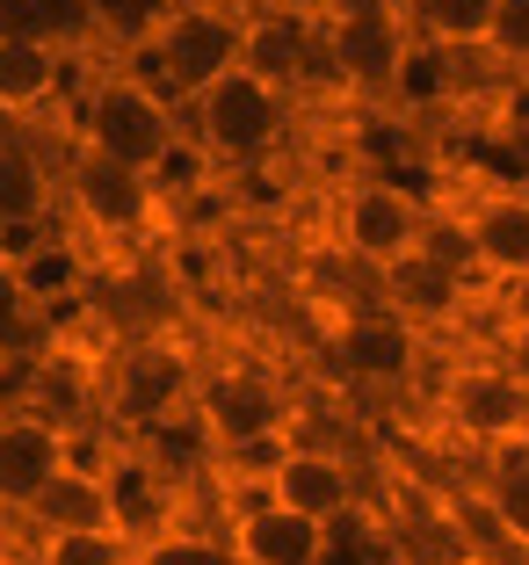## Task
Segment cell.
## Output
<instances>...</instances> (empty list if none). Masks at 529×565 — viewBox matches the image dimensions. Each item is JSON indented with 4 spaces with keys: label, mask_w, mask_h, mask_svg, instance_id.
Segmentation results:
<instances>
[{
    "label": "cell",
    "mask_w": 529,
    "mask_h": 565,
    "mask_svg": "<svg viewBox=\"0 0 529 565\" xmlns=\"http://www.w3.org/2000/svg\"><path fill=\"white\" fill-rule=\"evenodd\" d=\"M449 565H508V558H494V551H457Z\"/></svg>",
    "instance_id": "29"
},
{
    "label": "cell",
    "mask_w": 529,
    "mask_h": 565,
    "mask_svg": "<svg viewBox=\"0 0 529 565\" xmlns=\"http://www.w3.org/2000/svg\"><path fill=\"white\" fill-rule=\"evenodd\" d=\"M254 493L298 508V515L319 522V530L363 515V471H356V457L334 449V443H305V435H298V443H283L276 457L254 471Z\"/></svg>",
    "instance_id": "8"
},
{
    "label": "cell",
    "mask_w": 529,
    "mask_h": 565,
    "mask_svg": "<svg viewBox=\"0 0 529 565\" xmlns=\"http://www.w3.org/2000/svg\"><path fill=\"white\" fill-rule=\"evenodd\" d=\"M22 522H30V536H51V530H102V522H109V486H102V471H87L81 457H73V465L44 486V500H36Z\"/></svg>",
    "instance_id": "20"
},
{
    "label": "cell",
    "mask_w": 529,
    "mask_h": 565,
    "mask_svg": "<svg viewBox=\"0 0 529 565\" xmlns=\"http://www.w3.org/2000/svg\"><path fill=\"white\" fill-rule=\"evenodd\" d=\"M240 44H247V8L197 0V8H174V22H167L160 44L138 58V73L189 117V102L211 95L225 73H240Z\"/></svg>",
    "instance_id": "5"
},
{
    "label": "cell",
    "mask_w": 529,
    "mask_h": 565,
    "mask_svg": "<svg viewBox=\"0 0 529 565\" xmlns=\"http://www.w3.org/2000/svg\"><path fill=\"white\" fill-rule=\"evenodd\" d=\"M189 138V117L138 66H102L95 81L81 87V109H73V146L95 152V160H116L131 174H160L167 152Z\"/></svg>",
    "instance_id": "2"
},
{
    "label": "cell",
    "mask_w": 529,
    "mask_h": 565,
    "mask_svg": "<svg viewBox=\"0 0 529 565\" xmlns=\"http://www.w3.org/2000/svg\"><path fill=\"white\" fill-rule=\"evenodd\" d=\"M174 8H197V0H174Z\"/></svg>",
    "instance_id": "32"
},
{
    "label": "cell",
    "mask_w": 529,
    "mask_h": 565,
    "mask_svg": "<svg viewBox=\"0 0 529 565\" xmlns=\"http://www.w3.org/2000/svg\"><path fill=\"white\" fill-rule=\"evenodd\" d=\"M81 8H87V44L109 51V66H138L174 22V0H81Z\"/></svg>",
    "instance_id": "18"
},
{
    "label": "cell",
    "mask_w": 529,
    "mask_h": 565,
    "mask_svg": "<svg viewBox=\"0 0 529 565\" xmlns=\"http://www.w3.org/2000/svg\"><path fill=\"white\" fill-rule=\"evenodd\" d=\"M66 44H51V36H22V44H0V124L15 131V124H36L51 102L66 95Z\"/></svg>",
    "instance_id": "15"
},
{
    "label": "cell",
    "mask_w": 529,
    "mask_h": 565,
    "mask_svg": "<svg viewBox=\"0 0 529 565\" xmlns=\"http://www.w3.org/2000/svg\"><path fill=\"white\" fill-rule=\"evenodd\" d=\"M22 319H30V298H22V282H15V262L0 254V341H15Z\"/></svg>",
    "instance_id": "27"
},
{
    "label": "cell",
    "mask_w": 529,
    "mask_h": 565,
    "mask_svg": "<svg viewBox=\"0 0 529 565\" xmlns=\"http://www.w3.org/2000/svg\"><path fill=\"white\" fill-rule=\"evenodd\" d=\"M189 420L203 428L218 471H247V465L262 471L283 443H298V392H290L268 363L225 355V363H203L197 370Z\"/></svg>",
    "instance_id": "1"
},
{
    "label": "cell",
    "mask_w": 529,
    "mask_h": 565,
    "mask_svg": "<svg viewBox=\"0 0 529 565\" xmlns=\"http://www.w3.org/2000/svg\"><path fill=\"white\" fill-rule=\"evenodd\" d=\"M51 211H59V160H44L30 138L0 131V217L15 233H44Z\"/></svg>",
    "instance_id": "16"
},
{
    "label": "cell",
    "mask_w": 529,
    "mask_h": 565,
    "mask_svg": "<svg viewBox=\"0 0 529 565\" xmlns=\"http://www.w3.org/2000/svg\"><path fill=\"white\" fill-rule=\"evenodd\" d=\"M36 15H44V36L51 44H87V8L81 0H36Z\"/></svg>",
    "instance_id": "26"
},
{
    "label": "cell",
    "mask_w": 529,
    "mask_h": 565,
    "mask_svg": "<svg viewBox=\"0 0 529 565\" xmlns=\"http://www.w3.org/2000/svg\"><path fill=\"white\" fill-rule=\"evenodd\" d=\"M479 515L494 530L500 551L529 558V443L522 449H500L479 465Z\"/></svg>",
    "instance_id": "17"
},
{
    "label": "cell",
    "mask_w": 529,
    "mask_h": 565,
    "mask_svg": "<svg viewBox=\"0 0 529 565\" xmlns=\"http://www.w3.org/2000/svg\"><path fill=\"white\" fill-rule=\"evenodd\" d=\"M334 370L363 392H399L429 370V333L406 327L384 305H356V312L334 319Z\"/></svg>",
    "instance_id": "9"
},
{
    "label": "cell",
    "mask_w": 529,
    "mask_h": 565,
    "mask_svg": "<svg viewBox=\"0 0 529 565\" xmlns=\"http://www.w3.org/2000/svg\"><path fill=\"white\" fill-rule=\"evenodd\" d=\"M479 312L494 319V341H500V333H529V276L486 282V290H479Z\"/></svg>",
    "instance_id": "25"
},
{
    "label": "cell",
    "mask_w": 529,
    "mask_h": 565,
    "mask_svg": "<svg viewBox=\"0 0 529 565\" xmlns=\"http://www.w3.org/2000/svg\"><path fill=\"white\" fill-rule=\"evenodd\" d=\"M138 565H247L240 551H232V536L218 530V522H167L160 536H146L138 544Z\"/></svg>",
    "instance_id": "21"
},
{
    "label": "cell",
    "mask_w": 529,
    "mask_h": 565,
    "mask_svg": "<svg viewBox=\"0 0 529 565\" xmlns=\"http://www.w3.org/2000/svg\"><path fill=\"white\" fill-rule=\"evenodd\" d=\"M197 370L203 363H189L174 341H131L109 363V377H102V399H109L116 428H131V443H138V435L167 428V420H182L189 399H197Z\"/></svg>",
    "instance_id": "7"
},
{
    "label": "cell",
    "mask_w": 529,
    "mask_h": 565,
    "mask_svg": "<svg viewBox=\"0 0 529 565\" xmlns=\"http://www.w3.org/2000/svg\"><path fill=\"white\" fill-rule=\"evenodd\" d=\"M290 124H298V102L283 95V87L254 81L247 66L225 73L211 95L189 102V138H197V152L218 174H254V167H268L283 152V138H290Z\"/></svg>",
    "instance_id": "3"
},
{
    "label": "cell",
    "mask_w": 529,
    "mask_h": 565,
    "mask_svg": "<svg viewBox=\"0 0 529 565\" xmlns=\"http://www.w3.org/2000/svg\"><path fill=\"white\" fill-rule=\"evenodd\" d=\"M66 465H73L66 420L36 414V406H0V515L22 522Z\"/></svg>",
    "instance_id": "12"
},
{
    "label": "cell",
    "mask_w": 529,
    "mask_h": 565,
    "mask_svg": "<svg viewBox=\"0 0 529 565\" xmlns=\"http://www.w3.org/2000/svg\"><path fill=\"white\" fill-rule=\"evenodd\" d=\"M500 0H399V15L421 44H443L457 58H479L486 66V30H494Z\"/></svg>",
    "instance_id": "19"
},
{
    "label": "cell",
    "mask_w": 529,
    "mask_h": 565,
    "mask_svg": "<svg viewBox=\"0 0 529 565\" xmlns=\"http://www.w3.org/2000/svg\"><path fill=\"white\" fill-rule=\"evenodd\" d=\"M218 530L232 536V551H240L247 565H319L327 558V530L305 522L298 508L268 500V493H247L240 508H225Z\"/></svg>",
    "instance_id": "14"
},
{
    "label": "cell",
    "mask_w": 529,
    "mask_h": 565,
    "mask_svg": "<svg viewBox=\"0 0 529 565\" xmlns=\"http://www.w3.org/2000/svg\"><path fill=\"white\" fill-rule=\"evenodd\" d=\"M30 565H138V544L124 530H51L30 536Z\"/></svg>",
    "instance_id": "22"
},
{
    "label": "cell",
    "mask_w": 529,
    "mask_h": 565,
    "mask_svg": "<svg viewBox=\"0 0 529 565\" xmlns=\"http://www.w3.org/2000/svg\"><path fill=\"white\" fill-rule=\"evenodd\" d=\"M8 262H15V282H22V298H30V312L36 305H51L59 298V290H73V282H81V254L66 247V239H36V247H22V254H8Z\"/></svg>",
    "instance_id": "23"
},
{
    "label": "cell",
    "mask_w": 529,
    "mask_h": 565,
    "mask_svg": "<svg viewBox=\"0 0 529 565\" xmlns=\"http://www.w3.org/2000/svg\"><path fill=\"white\" fill-rule=\"evenodd\" d=\"M486 66H494L500 81H515V73L529 66V0H500V8H494V30H486Z\"/></svg>",
    "instance_id": "24"
},
{
    "label": "cell",
    "mask_w": 529,
    "mask_h": 565,
    "mask_svg": "<svg viewBox=\"0 0 529 565\" xmlns=\"http://www.w3.org/2000/svg\"><path fill=\"white\" fill-rule=\"evenodd\" d=\"M435 420L457 435L472 457H500V449L529 443V384L500 349H472L435 377Z\"/></svg>",
    "instance_id": "4"
},
{
    "label": "cell",
    "mask_w": 529,
    "mask_h": 565,
    "mask_svg": "<svg viewBox=\"0 0 529 565\" xmlns=\"http://www.w3.org/2000/svg\"><path fill=\"white\" fill-rule=\"evenodd\" d=\"M0 565H15V558H0Z\"/></svg>",
    "instance_id": "33"
},
{
    "label": "cell",
    "mask_w": 529,
    "mask_h": 565,
    "mask_svg": "<svg viewBox=\"0 0 529 565\" xmlns=\"http://www.w3.org/2000/svg\"><path fill=\"white\" fill-rule=\"evenodd\" d=\"M218 8H262V0H218Z\"/></svg>",
    "instance_id": "31"
},
{
    "label": "cell",
    "mask_w": 529,
    "mask_h": 565,
    "mask_svg": "<svg viewBox=\"0 0 529 565\" xmlns=\"http://www.w3.org/2000/svg\"><path fill=\"white\" fill-rule=\"evenodd\" d=\"M59 196H66V211L95 239H138L160 217V196H152L146 174H131V167H116V160H95L81 146H66V160H59Z\"/></svg>",
    "instance_id": "10"
},
{
    "label": "cell",
    "mask_w": 529,
    "mask_h": 565,
    "mask_svg": "<svg viewBox=\"0 0 529 565\" xmlns=\"http://www.w3.org/2000/svg\"><path fill=\"white\" fill-rule=\"evenodd\" d=\"M457 217H464V239H472L479 282L529 276V196L515 182H494V189H479V196H464Z\"/></svg>",
    "instance_id": "13"
},
{
    "label": "cell",
    "mask_w": 529,
    "mask_h": 565,
    "mask_svg": "<svg viewBox=\"0 0 529 565\" xmlns=\"http://www.w3.org/2000/svg\"><path fill=\"white\" fill-rule=\"evenodd\" d=\"M429 211L435 203L414 196L406 182H392V174H356V182L334 189V247H341V262L378 276V268L406 262L421 247Z\"/></svg>",
    "instance_id": "6"
},
{
    "label": "cell",
    "mask_w": 529,
    "mask_h": 565,
    "mask_svg": "<svg viewBox=\"0 0 529 565\" xmlns=\"http://www.w3.org/2000/svg\"><path fill=\"white\" fill-rule=\"evenodd\" d=\"M22 36H44L36 0H0V44H22Z\"/></svg>",
    "instance_id": "28"
},
{
    "label": "cell",
    "mask_w": 529,
    "mask_h": 565,
    "mask_svg": "<svg viewBox=\"0 0 529 565\" xmlns=\"http://www.w3.org/2000/svg\"><path fill=\"white\" fill-rule=\"evenodd\" d=\"M370 290H378L370 305L399 312L406 327H421V333H449V327H464V319L479 312V282L464 276V268L435 262L429 247H414L406 262L378 268V276H370Z\"/></svg>",
    "instance_id": "11"
},
{
    "label": "cell",
    "mask_w": 529,
    "mask_h": 565,
    "mask_svg": "<svg viewBox=\"0 0 529 565\" xmlns=\"http://www.w3.org/2000/svg\"><path fill=\"white\" fill-rule=\"evenodd\" d=\"M8 233H15V225H8V217H0V254H8Z\"/></svg>",
    "instance_id": "30"
}]
</instances>
